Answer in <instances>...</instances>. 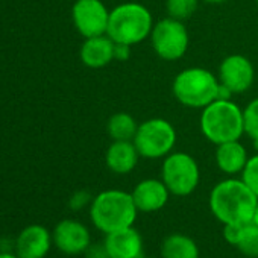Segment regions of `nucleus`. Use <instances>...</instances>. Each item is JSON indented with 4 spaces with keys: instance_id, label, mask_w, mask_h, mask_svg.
<instances>
[{
    "instance_id": "nucleus-25",
    "label": "nucleus",
    "mask_w": 258,
    "mask_h": 258,
    "mask_svg": "<svg viewBox=\"0 0 258 258\" xmlns=\"http://www.w3.org/2000/svg\"><path fill=\"white\" fill-rule=\"evenodd\" d=\"M84 255L85 258H109L108 250L103 243H91Z\"/></svg>"
},
{
    "instance_id": "nucleus-1",
    "label": "nucleus",
    "mask_w": 258,
    "mask_h": 258,
    "mask_svg": "<svg viewBox=\"0 0 258 258\" xmlns=\"http://www.w3.org/2000/svg\"><path fill=\"white\" fill-rule=\"evenodd\" d=\"M258 196L241 178H228L217 182L210 193L208 205L213 216L225 225H246L252 222Z\"/></svg>"
},
{
    "instance_id": "nucleus-13",
    "label": "nucleus",
    "mask_w": 258,
    "mask_h": 258,
    "mask_svg": "<svg viewBox=\"0 0 258 258\" xmlns=\"http://www.w3.org/2000/svg\"><path fill=\"white\" fill-rule=\"evenodd\" d=\"M131 196L139 213H155L167 205L170 191L163 179L146 178L133 188Z\"/></svg>"
},
{
    "instance_id": "nucleus-10",
    "label": "nucleus",
    "mask_w": 258,
    "mask_h": 258,
    "mask_svg": "<svg viewBox=\"0 0 258 258\" xmlns=\"http://www.w3.org/2000/svg\"><path fill=\"white\" fill-rule=\"evenodd\" d=\"M217 78L220 85L232 96L247 91L255 79V69L249 58L240 53L228 55L222 59Z\"/></svg>"
},
{
    "instance_id": "nucleus-29",
    "label": "nucleus",
    "mask_w": 258,
    "mask_h": 258,
    "mask_svg": "<svg viewBox=\"0 0 258 258\" xmlns=\"http://www.w3.org/2000/svg\"><path fill=\"white\" fill-rule=\"evenodd\" d=\"M205 4H210V5H219V4H223L225 0H202Z\"/></svg>"
},
{
    "instance_id": "nucleus-14",
    "label": "nucleus",
    "mask_w": 258,
    "mask_h": 258,
    "mask_svg": "<svg viewBox=\"0 0 258 258\" xmlns=\"http://www.w3.org/2000/svg\"><path fill=\"white\" fill-rule=\"evenodd\" d=\"M103 244L109 258H145L143 237L134 226L105 234Z\"/></svg>"
},
{
    "instance_id": "nucleus-27",
    "label": "nucleus",
    "mask_w": 258,
    "mask_h": 258,
    "mask_svg": "<svg viewBox=\"0 0 258 258\" xmlns=\"http://www.w3.org/2000/svg\"><path fill=\"white\" fill-rule=\"evenodd\" d=\"M131 55V46H126V44H117L115 43V59H123L126 61Z\"/></svg>"
},
{
    "instance_id": "nucleus-31",
    "label": "nucleus",
    "mask_w": 258,
    "mask_h": 258,
    "mask_svg": "<svg viewBox=\"0 0 258 258\" xmlns=\"http://www.w3.org/2000/svg\"><path fill=\"white\" fill-rule=\"evenodd\" d=\"M253 146H255V149H256V152H258V142H255V143H253Z\"/></svg>"
},
{
    "instance_id": "nucleus-28",
    "label": "nucleus",
    "mask_w": 258,
    "mask_h": 258,
    "mask_svg": "<svg viewBox=\"0 0 258 258\" xmlns=\"http://www.w3.org/2000/svg\"><path fill=\"white\" fill-rule=\"evenodd\" d=\"M0 258H20L16 252H0Z\"/></svg>"
},
{
    "instance_id": "nucleus-21",
    "label": "nucleus",
    "mask_w": 258,
    "mask_h": 258,
    "mask_svg": "<svg viewBox=\"0 0 258 258\" xmlns=\"http://www.w3.org/2000/svg\"><path fill=\"white\" fill-rule=\"evenodd\" d=\"M201 0H166V13L169 17L185 22L198 10Z\"/></svg>"
},
{
    "instance_id": "nucleus-12",
    "label": "nucleus",
    "mask_w": 258,
    "mask_h": 258,
    "mask_svg": "<svg viewBox=\"0 0 258 258\" xmlns=\"http://www.w3.org/2000/svg\"><path fill=\"white\" fill-rule=\"evenodd\" d=\"M53 246L52 232L40 225L25 226L16 237V253L20 258H46Z\"/></svg>"
},
{
    "instance_id": "nucleus-22",
    "label": "nucleus",
    "mask_w": 258,
    "mask_h": 258,
    "mask_svg": "<svg viewBox=\"0 0 258 258\" xmlns=\"http://www.w3.org/2000/svg\"><path fill=\"white\" fill-rule=\"evenodd\" d=\"M244 120V136H247L252 143L258 142V97L250 100L243 109Z\"/></svg>"
},
{
    "instance_id": "nucleus-15",
    "label": "nucleus",
    "mask_w": 258,
    "mask_h": 258,
    "mask_svg": "<svg viewBox=\"0 0 258 258\" xmlns=\"http://www.w3.org/2000/svg\"><path fill=\"white\" fill-rule=\"evenodd\" d=\"M79 56L85 67L103 69L115 59V43L108 35L85 38Z\"/></svg>"
},
{
    "instance_id": "nucleus-4",
    "label": "nucleus",
    "mask_w": 258,
    "mask_h": 258,
    "mask_svg": "<svg viewBox=\"0 0 258 258\" xmlns=\"http://www.w3.org/2000/svg\"><path fill=\"white\" fill-rule=\"evenodd\" d=\"M154 28L151 11L139 2H124L109 11L106 35L117 44L136 46L149 38Z\"/></svg>"
},
{
    "instance_id": "nucleus-11",
    "label": "nucleus",
    "mask_w": 258,
    "mask_h": 258,
    "mask_svg": "<svg viewBox=\"0 0 258 258\" xmlns=\"http://www.w3.org/2000/svg\"><path fill=\"white\" fill-rule=\"evenodd\" d=\"M53 246L64 255H81L91 244V232L85 223L76 219H62L52 231Z\"/></svg>"
},
{
    "instance_id": "nucleus-18",
    "label": "nucleus",
    "mask_w": 258,
    "mask_h": 258,
    "mask_svg": "<svg viewBox=\"0 0 258 258\" xmlns=\"http://www.w3.org/2000/svg\"><path fill=\"white\" fill-rule=\"evenodd\" d=\"M223 238L249 258H258V225H225Z\"/></svg>"
},
{
    "instance_id": "nucleus-6",
    "label": "nucleus",
    "mask_w": 258,
    "mask_h": 258,
    "mask_svg": "<svg viewBox=\"0 0 258 258\" xmlns=\"http://www.w3.org/2000/svg\"><path fill=\"white\" fill-rule=\"evenodd\" d=\"M133 142L142 158H166L170 152H173L176 145V129L166 118H148L139 123V129Z\"/></svg>"
},
{
    "instance_id": "nucleus-24",
    "label": "nucleus",
    "mask_w": 258,
    "mask_h": 258,
    "mask_svg": "<svg viewBox=\"0 0 258 258\" xmlns=\"http://www.w3.org/2000/svg\"><path fill=\"white\" fill-rule=\"evenodd\" d=\"M91 201H93V198L87 190H78L69 199V207H70L72 211H81L85 207H90Z\"/></svg>"
},
{
    "instance_id": "nucleus-2",
    "label": "nucleus",
    "mask_w": 258,
    "mask_h": 258,
    "mask_svg": "<svg viewBox=\"0 0 258 258\" xmlns=\"http://www.w3.org/2000/svg\"><path fill=\"white\" fill-rule=\"evenodd\" d=\"M139 210L131 193L111 188L96 195L90 205V220L103 234L134 226Z\"/></svg>"
},
{
    "instance_id": "nucleus-19",
    "label": "nucleus",
    "mask_w": 258,
    "mask_h": 258,
    "mask_svg": "<svg viewBox=\"0 0 258 258\" xmlns=\"http://www.w3.org/2000/svg\"><path fill=\"white\" fill-rule=\"evenodd\" d=\"M161 258H199V246L187 234L173 232L169 234L160 247Z\"/></svg>"
},
{
    "instance_id": "nucleus-30",
    "label": "nucleus",
    "mask_w": 258,
    "mask_h": 258,
    "mask_svg": "<svg viewBox=\"0 0 258 258\" xmlns=\"http://www.w3.org/2000/svg\"><path fill=\"white\" fill-rule=\"evenodd\" d=\"M252 222L258 225V202H256V208H255V213H253V219H252Z\"/></svg>"
},
{
    "instance_id": "nucleus-16",
    "label": "nucleus",
    "mask_w": 258,
    "mask_h": 258,
    "mask_svg": "<svg viewBox=\"0 0 258 258\" xmlns=\"http://www.w3.org/2000/svg\"><path fill=\"white\" fill-rule=\"evenodd\" d=\"M140 158L134 142H112L106 149L105 164L115 175H127L137 167Z\"/></svg>"
},
{
    "instance_id": "nucleus-5",
    "label": "nucleus",
    "mask_w": 258,
    "mask_h": 258,
    "mask_svg": "<svg viewBox=\"0 0 258 258\" xmlns=\"http://www.w3.org/2000/svg\"><path fill=\"white\" fill-rule=\"evenodd\" d=\"M172 93L181 105L202 109L220 97V82L217 75L208 69L188 67L175 76Z\"/></svg>"
},
{
    "instance_id": "nucleus-20",
    "label": "nucleus",
    "mask_w": 258,
    "mask_h": 258,
    "mask_svg": "<svg viewBox=\"0 0 258 258\" xmlns=\"http://www.w3.org/2000/svg\"><path fill=\"white\" fill-rule=\"evenodd\" d=\"M139 129L137 120L129 112H115L108 118L106 133L112 142H133Z\"/></svg>"
},
{
    "instance_id": "nucleus-23",
    "label": "nucleus",
    "mask_w": 258,
    "mask_h": 258,
    "mask_svg": "<svg viewBox=\"0 0 258 258\" xmlns=\"http://www.w3.org/2000/svg\"><path fill=\"white\" fill-rule=\"evenodd\" d=\"M240 178L258 196V152L249 157L243 172L240 173Z\"/></svg>"
},
{
    "instance_id": "nucleus-8",
    "label": "nucleus",
    "mask_w": 258,
    "mask_h": 258,
    "mask_svg": "<svg viewBox=\"0 0 258 258\" xmlns=\"http://www.w3.org/2000/svg\"><path fill=\"white\" fill-rule=\"evenodd\" d=\"M149 40L155 55L164 61L181 59L190 44V35L184 22L169 16L154 23Z\"/></svg>"
},
{
    "instance_id": "nucleus-7",
    "label": "nucleus",
    "mask_w": 258,
    "mask_h": 258,
    "mask_svg": "<svg viewBox=\"0 0 258 258\" xmlns=\"http://www.w3.org/2000/svg\"><path fill=\"white\" fill-rule=\"evenodd\" d=\"M161 179L172 196H190L201 182L199 164L187 152H170L163 158Z\"/></svg>"
},
{
    "instance_id": "nucleus-26",
    "label": "nucleus",
    "mask_w": 258,
    "mask_h": 258,
    "mask_svg": "<svg viewBox=\"0 0 258 258\" xmlns=\"http://www.w3.org/2000/svg\"><path fill=\"white\" fill-rule=\"evenodd\" d=\"M16 250V238L0 237V252H14Z\"/></svg>"
},
{
    "instance_id": "nucleus-3",
    "label": "nucleus",
    "mask_w": 258,
    "mask_h": 258,
    "mask_svg": "<svg viewBox=\"0 0 258 258\" xmlns=\"http://www.w3.org/2000/svg\"><path fill=\"white\" fill-rule=\"evenodd\" d=\"M199 126L202 136L216 146L240 140L244 136L243 109L231 99H216L202 108Z\"/></svg>"
},
{
    "instance_id": "nucleus-17",
    "label": "nucleus",
    "mask_w": 258,
    "mask_h": 258,
    "mask_svg": "<svg viewBox=\"0 0 258 258\" xmlns=\"http://www.w3.org/2000/svg\"><path fill=\"white\" fill-rule=\"evenodd\" d=\"M216 166L220 172H223L228 176L240 175L249 160L246 148L241 145L240 140L226 142L216 146L214 154Z\"/></svg>"
},
{
    "instance_id": "nucleus-9",
    "label": "nucleus",
    "mask_w": 258,
    "mask_h": 258,
    "mask_svg": "<svg viewBox=\"0 0 258 258\" xmlns=\"http://www.w3.org/2000/svg\"><path fill=\"white\" fill-rule=\"evenodd\" d=\"M72 19L76 31L84 38L106 35L109 10L102 0H76L72 8Z\"/></svg>"
}]
</instances>
